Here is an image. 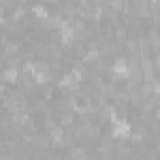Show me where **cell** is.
<instances>
[{
    "label": "cell",
    "instance_id": "cell-1",
    "mask_svg": "<svg viewBox=\"0 0 160 160\" xmlns=\"http://www.w3.org/2000/svg\"><path fill=\"white\" fill-rule=\"evenodd\" d=\"M113 126H111V136L113 138H121V139H126V138H130V134H132V130H134V126L128 122V121H117V122H111Z\"/></svg>",
    "mask_w": 160,
    "mask_h": 160
},
{
    "label": "cell",
    "instance_id": "cell-2",
    "mask_svg": "<svg viewBox=\"0 0 160 160\" xmlns=\"http://www.w3.org/2000/svg\"><path fill=\"white\" fill-rule=\"evenodd\" d=\"M132 152H134V147L124 143V141H119L115 143V158L117 160H130L132 158Z\"/></svg>",
    "mask_w": 160,
    "mask_h": 160
},
{
    "label": "cell",
    "instance_id": "cell-3",
    "mask_svg": "<svg viewBox=\"0 0 160 160\" xmlns=\"http://www.w3.org/2000/svg\"><path fill=\"white\" fill-rule=\"evenodd\" d=\"M49 15H51V12H49L47 4H43V2L32 4V17H36L38 21H45V19H49Z\"/></svg>",
    "mask_w": 160,
    "mask_h": 160
},
{
    "label": "cell",
    "instance_id": "cell-4",
    "mask_svg": "<svg viewBox=\"0 0 160 160\" xmlns=\"http://www.w3.org/2000/svg\"><path fill=\"white\" fill-rule=\"evenodd\" d=\"M75 121H77V117H75V113L73 111H62V113H58V124L62 126V128H70V126H75Z\"/></svg>",
    "mask_w": 160,
    "mask_h": 160
},
{
    "label": "cell",
    "instance_id": "cell-5",
    "mask_svg": "<svg viewBox=\"0 0 160 160\" xmlns=\"http://www.w3.org/2000/svg\"><path fill=\"white\" fill-rule=\"evenodd\" d=\"M2 77H4V83H17L21 79V70L19 68H6Z\"/></svg>",
    "mask_w": 160,
    "mask_h": 160
},
{
    "label": "cell",
    "instance_id": "cell-6",
    "mask_svg": "<svg viewBox=\"0 0 160 160\" xmlns=\"http://www.w3.org/2000/svg\"><path fill=\"white\" fill-rule=\"evenodd\" d=\"M30 104H32V108H34V111H36V113H43V115H45V113L49 111V108H51V106H49V102H47L45 98H42V96H40V98H34Z\"/></svg>",
    "mask_w": 160,
    "mask_h": 160
},
{
    "label": "cell",
    "instance_id": "cell-7",
    "mask_svg": "<svg viewBox=\"0 0 160 160\" xmlns=\"http://www.w3.org/2000/svg\"><path fill=\"white\" fill-rule=\"evenodd\" d=\"M124 51H126L128 55H138V53H139V43H138V40H136V38H128V40L124 42Z\"/></svg>",
    "mask_w": 160,
    "mask_h": 160
},
{
    "label": "cell",
    "instance_id": "cell-8",
    "mask_svg": "<svg viewBox=\"0 0 160 160\" xmlns=\"http://www.w3.org/2000/svg\"><path fill=\"white\" fill-rule=\"evenodd\" d=\"M139 96H141L143 100H151V98L154 96V87H152V83H143V85L139 87Z\"/></svg>",
    "mask_w": 160,
    "mask_h": 160
},
{
    "label": "cell",
    "instance_id": "cell-9",
    "mask_svg": "<svg viewBox=\"0 0 160 160\" xmlns=\"http://www.w3.org/2000/svg\"><path fill=\"white\" fill-rule=\"evenodd\" d=\"M128 38H130V30H128L126 27H119V28H115V42L124 43Z\"/></svg>",
    "mask_w": 160,
    "mask_h": 160
},
{
    "label": "cell",
    "instance_id": "cell-10",
    "mask_svg": "<svg viewBox=\"0 0 160 160\" xmlns=\"http://www.w3.org/2000/svg\"><path fill=\"white\" fill-rule=\"evenodd\" d=\"M42 98H45L47 102H49V100H53V98H55V89H53L51 85L42 87Z\"/></svg>",
    "mask_w": 160,
    "mask_h": 160
},
{
    "label": "cell",
    "instance_id": "cell-11",
    "mask_svg": "<svg viewBox=\"0 0 160 160\" xmlns=\"http://www.w3.org/2000/svg\"><path fill=\"white\" fill-rule=\"evenodd\" d=\"M62 66H64V62H60V60H51V58H49V68H51V72H53V73L60 72V70H62Z\"/></svg>",
    "mask_w": 160,
    "mask_h": 160
},
{
    "label": "cell",
    "instance_id": "cell-12",
    "mask_svg": "<svg viewBox=\"0 0 160 160\" xmlns=\"http://www.w3.org/2000/svg\"><path fill=\"white\" fill-rule=\"evenodd\" d=\"M152 62H154V70H160V55H154Z\"/></svg>",
    "mask_w": 160,
    "mask_h": 160
},
{
    "label": "cell",
    "instance_id": "cell-13",
    "mask_svg": "<svg viewBox=\"0 0 160 160\" xmlns=\"http://www.w3.org/2000/svg\"><path fill=\"white\" fill-rule=\"evenodd\" d=\"M154 115H156V121H160V108H158V109L154 111Z\"/></svg>",
    "mask_w": 160,
    "mask_h": 160
},
{
    "label": "cell",
    "instance_id": "cell-14",
    "mask_svg": "<svg viewBox=\"0 0 160 160\" xmlns=\"http://www.w3.org/2000/svg\"><path fill=\"white\" fill-rule=\"evenodd\" d=\"M158 160H160V158H158Z\"/></svg>",
    "mask_w": 160,
    "mask_h": 160
}]
</instances>
